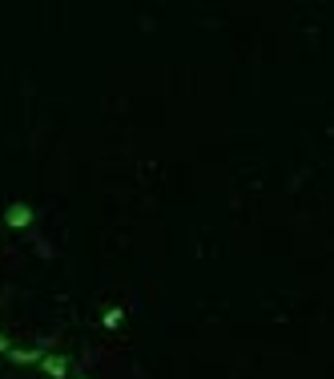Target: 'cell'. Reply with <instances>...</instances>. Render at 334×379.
Here are the masks:
<instances>
[{
	"instance_id": "cell-1",
	"label": "cell",
	"mask_w": 334,
	"mask_h": 379,
	"mask_svg": "<svg viewBox=\"0 0 334 379\" xmlns=\"http://www.w3.org/2000/svg\"><path fill=\"white\" fill-rule=\"evenodd\" d=\"M32 222H37V210H32L28 202H8V206H4V226H8V230H28Z\"/></svg>"
},
{
	"instance_id": "cell-2",
	"label": "cell",
	"mask_w": 334,
	"mask_h": 379,
	"mask_svg": "<svg viewBox=\"0 0 334 379\" xmlns=\"http://www.w3.org/2000/svg\"><path fill=\"white\" fill-rule=\"evenodd\" d=\"M37 367L44 371V379H69L73 363H69V355H65V351H44V359Z\"/></svg>"
},
{
	"instance_id": "cell-3",
	"label": "cell",
	"mask_w": 334,
	"mask_h": 379,
	"mask_svg": "<svg viewBox=\"0 0 334 379\" xmlns=\"http://www.w3.org/2000/svg\"><path fill=\"white\" fill-rule=\"evenodd\" d=\"M4 359H13L16 367H32L44 359V347H8V355Z\"/></svg>"
},
{
	"instance_id": "cell-4",
	"label": "cell",
	"mask_w": 334,
	"mask_h": 379,
	"mask_svg": "<svg viewBox=\"0 0 334 379\" xmlns=\"http://www.w3.org/2000/svg\"><path fill=\"white\" fill-rule=\"evenodd\" d=\"M121 323H125V307H105L101 311V327H105V331H117Z\"/></svg>"
},
{
	"instance_id": "cell-5",
	"label": "cell",
	"mask_w": 334,
	"mask_h": 379,
	"mask_svg": "<svg viewBox=\"0 0 334 379\" xmlns=\"http://www.w3.org/2000/svg\"><path fill=\"white\" fill-rule=\"evenodd\" d=\"M8 347H13V339H8L4 331H0V355H8Z\"/></svg>"
},
{
	"instance_id": "cell-6",
	"label": "cell",
	"mask_w": 334,
	"mask_h": 379,
	"mask_svg": "<svg viewBox=\"0 0 334 379\" xmlns=\"http://www.w3.org/2000/svg\"><path fill=\"white\" fill-rule=\"evenodd\" d=\"M77 379H89V375H77Z\"/></svg>"
}]
</instances>
